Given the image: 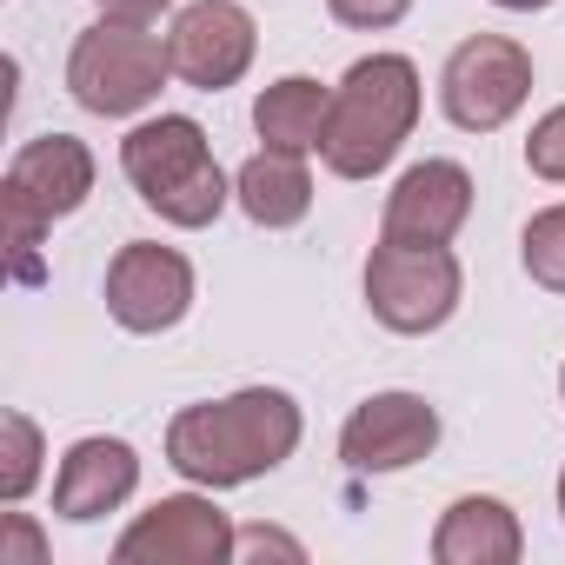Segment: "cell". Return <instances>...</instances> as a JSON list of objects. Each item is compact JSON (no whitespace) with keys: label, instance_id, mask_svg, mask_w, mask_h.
I'll return each mask as SVG.
<instances>
[{"label":"cell","instance_id":"13","mask_svg":"<svg viewBox=\"0 0 565 565\" xmlns=\"http://www.w3.org/2000/svg\"><path fill=\"white\" fill-rule=\"evenodd\" d=\"M134 486H140V452L127 439L94 433V439H74L67 446V459L54 472V512L74 519V525H87V519L120 512L134 499Z\"/></svg>","mask_w":565,"mask_h":565},{"label":"cell","instance_id":"7","mask_svg":"<svg viewBox=\"0 0 565 565\" xmlns=\"http://www.w3.org/2000/svg\"><path fill=\"white\" fill-rule=\"evenodd\" d=\"M532 94V54L505 34H472L446 54L439 74V107L466 134H499Z\"/></svg>","mask_w":565,"mask_h":565},{"label":"cell","instance_id":"22","mask_svg":"<svg viewBox=\"0 0 565 565\" xmlns=\"http://www.w3.org/2000/svg\"><path fill=\"white\" fill-rule=\"evenodd\" d=\"M233 552H246V558H266V552H279V558H307V545H300V539L273 532V525H246V532L233 539Z\"/></svg>","mask_w":565,"mask_h":565},{"label":"cell","instance_id":"6","mask_svg":"<svg viewBox=\"0 0 565 565\" xmlns=\"http://www.w3.org/2000/svg\"><path fill=\"white\" fill-rule=\"evenodd\" d=\"M459 287L466 273L446 246H399V239H380L373 259H366V307L386 333H439L452 313H459Z\"/></svg>","mask_w":565,"mask_h":565},{"label":"cell","instance_id":"9","mask_svg":"<svg viewBox=\"0 0 565 565\" xmlns=\"http://www.w3.org/2000/svg\"><path fill=\"white\" fill-rule=\"evenodd\" d=\"M233 525L213 499L200 492H173L160 505H147L120 539H114V565H220L233 558Z\"/></svg>","mask_w":565,"mask_h":565},{"label":"cell","instance_id":"23","mask_svg":"<svg viewBox=\"0 0 565 565\" xmlns=\"http://www.w3.org/2000/svg\"><path fill=\"white\" fill-rule=\"evenodd\" d=\"M167 8H173V0H100V14H107V21H140V28H153Z\"/></svg>","mask_w":565,"mask_h":565},{"label":"cell","instance_id":"20","mask_svg":"<svg viewBox=\"0 0 565 565\" xmlns=\"http://www.w3.org/2000/svg\"><path fill=\"white\" fill-rule=\"evenodd\" d=\"M413 0H327V14L340 28H360V34H380V28H399Z\"/></svg>","mask_w":565,"mask_h":565},{"label":"cell","instance_id":"24","mask_svg":"<svg viewBox=\"0 0 565 565\" xmlns=\"http://www.w3.org/2000/svg\"><path fill=\"white\" fill-rule=\"evenodd\" d=\"M492 8H505V14H539V8H552V0H492Z\"/></svg>","mask_w":565,"mask_h":565},{"label":"cell","instance_id":"21","mask_svg":"<svg viewBox=\"0 0 565 565\" xmlns=\"http://www.w3.org/2000/svg\"><path fill=\"white\" fill-rule=\"evenodd\" d=\"M0 565H47V539H41L21 512L0 519Z\"/></svg>","mask_w":565,"mask_h":565},{"label":"cell","instance_id":"25","mask_svg":"<svg viewBox=\"0 0 565 565\" xmlns=\"http://www.w3.org/2000/svg\"><path fill=\"white\" fill-rule=\"evenodd\" d=\"M558 512H565V472H558Z\"/></svg>","mask_w":565,"mask_h":565},{"label":"cell","instance_id":"16","mask_svg":"<svg viewBox=\"0 0 565 565\" xmlns=\"http://www.w3.org/2000/svg\"><path fill=\"white\" fill-rule=\"evenodd\" d=\"M327 114H333V94L313 74H287L253 100V134L273 153H313L327 140Z\"/></svg>","mask_w":565,"mask_h":565},{"label":"cell","instance_id":"1","mask_svg":"<svg viewBox=\"0 0 565 565\" xmlns=\"http://www.w3.org/2000/svg\"><path fill=\"white\" fill-rule=\"evenodd\" d=\"M294 446H300V406L279 386H246V393L186 406L167 426V466L206 492L266 479L273 466L294 459Z\"/></svg>","mask_w":565,"mask_h":565},{"label":"cell","instance_id":"8","mask_svg":"<svg viewBox=\"0 0 565 565\" xmlns=\"http://www.w3.org/2000/svg\"><path fill=\"white\" fill-rule=\"evenodd\" d=\"M193 307V259L160 239H127L107 266V313L127 333H167Z\"/></svg>","mask_w":565,"mask_h":565},{"label":"cell","instance_id":"4","mask_svg":"<svg viewBox=\"0 0 565 565\" xmlns=\"http://www.w3.org/2000/svg\"><path fill=\"white\" fill-rule=\"evenodd\" d=\"M94 193V153L74 134H34L0 180V220H8V253L14 279L34 287L41 279V233L67 213H81Z\"/></svg>","mask_w":565,"mask_h":565},{"label":"cell","instance_id":"5","mask_svg":"<svg viewBox=\"0 0 565 565\" xmlns=\"http://www.w3.org/2000/svg\"><path fill=\"white\" fill-rule=\"evenodd\" d=\"M167 74H173V54H167V41L147 34L140 21H107V14H100V21L74 41V54H67V94H74L87 114H100V120H134V114H147V107L160 100Z\"/></svg>","mask_w":565,"mask_h":565},{"label":"cell","instance_id":"18","mask_svg":"<svg viewBox=\"0 0 565 565\" xmlns=\"http://www.w3.org/2000/svg\"><path fill=\"white\" fill-rule=\"evenodd\" d=\"M519 259H525V273H532V287L565 294V200L525 220V233H519Z\"/></svg>","mask_w":565,"mask_h":565},{"label":"cell","instance_id":"19","mask_svg":"<svg viewBox=\"0 0 565 565\" xmlns=\"http://www.w3.org/2000/svg\"><path fill=\"white\" fill-rule=\"evenodd\" d=\"M525 167L552 186H565V107L539 114V127L525 134Z\"/></svg>","mask_w":565,"mask_h":565},{"label":"cell","instance_id":"17","mask_svg":"<svg viewBox=\"0 0 565 565\" xmlns=\"http://www.w3.org/2000/svg\"><path fill=\"white\" fill-rule=\"evenodd\" d=\"M41 459H47L41 426L28 413H0V499L21 505L34 492V479H41Z\"/></svg>","mask_w":565,"mask_h":565},{"label":"cell","instance_id":"3","mask_svg":"<svg viewBox=\"0 0 565 565\" xmlns=\"http://www.w3.org/2000/svg\"><path fill=\"white\" fill-rule=\"evenodd\" d=\"M120 173L134 180V193L167 220V226H213L233 200L220 160H213V140L200 120L186 114H160V120H140L127 140H120Z\"/></svg>","mask_w":565,"mask_h":565},{"label":"cell","instance_id":"2","mask_svg":"<svg viewBox=\"0 0 565 565\" xmlns=\"http://www.w3.org/2000/svg\"><path fill=\"white\" fill-rule=\"evenodd\" d=\"M413 120H419V67L406 54H366L347 67V81L333 94L320 153L340 180H373L393 167Z\"/></svg>","mask_w":565,"mask_h":565},{"label":"cell","instance_id":"10","mask_svg":"<svg viewBox=\"0 0 565 565\" xmlns=\"http://www.w3.org/2000/svg\"><path fill=\"white\" fill-rule=\"evenodd\" d=\"M167 54H173V74L200 94H226L253 54H259V28L239 0H193V8L173 14L167 28Z\"/></svg>","mask_w":565,"mask_h":565},{"label":"cell","instance_id":"15","mask_svg":"<svg viewBox=\"0 0 565 565\" xmlns=\"http://www.w3.org/2000/svg\"><path fill=\"white\" fill-rule=\"evenodd\" d=\"M233 200L253 226L279 233V226H300L313 213V173H307V153H253L239 173H233Z\"/></svg>","mask_w":565,"mask_h":565},{"label":"cell","instance_id":"12","mask_svg":"<svg viewBox=\"0 0 565 565\" xmlns=\"http://www.w3.org/2000/svg\"><path fill=\"white\" fill-rule=\"evenodd\" d=\"M466 220H472V173H466L459 160H419V167H406L399 186L386 193L380 239H399V246H446Z\"/></svg>","mask_w":565,"mask_h":565},{"label":"cell","instance_id":"14","mask_svg":"<svg viewBox=\"0 0 565 565\" xmlns=\"http://www.w3.org/2000/svg\"><path fill=\"white\" fill-rule=\"evenodd\" d=\"M519 552H525V532H519L512 505L486 499V492L452 499L439 532H433V558L439 565H512Z\"/></svg>","mask_w":565,"mask_h":565},{"label":"cell","instance_id":"26","mask_svg":"<svg viewBox=\"0 0 565 565\" xmlns=\"http://www.w3.org/2000/svg\"><path fill=\"white\" fill-rule=\"evenodd\" d=\"M558 393H565V366H558Z\"/></svg>","mask_w":565,"mask_h":565},{"label":"cell","instance_id":"11","mask_svg":"<svg viewBox=\"0 0 565 565\" xmlns=\"http://www.w3.org/2000/svg\"><path fill=\"white\" fill-rule=\"evenodd\" d=\"M439 446V413L419 393H373L366 406H353V419L340 426V459L360 479L380 472H406Z\"/></svg>","mask_w":565,"mask_h":565}]
</instances>
